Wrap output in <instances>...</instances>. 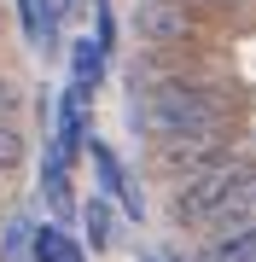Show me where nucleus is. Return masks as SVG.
Returning a JSON list of instances; mask_svg holds the SVG:
<instances>
[{
  "label": "nucleus",
  "instance_id": "1",
  "mask_svg": "<svg viewBox=\"0 0 256 262\" xmlns=\"http://www.w3.org/2000/svg\"><path fill=\"white\" fill-rule=\"evenodd\" d=\"M227 94L204 82H157L134 99V128H146L152 140H175V134L198 128H227Z\"/></svg>",
  "mask_w": 256,
  "mask_h": 262
},
{
  "label": "nucleus",
  "instance_id": "2",
  "mask_svg": "<svg viewBox=\"0 0 256 262\" xmlns=\"http://www.w3.org/2000/svg\"><path fill=\"white\" fill-rule=\"evenodd\" d=\"M245 158L239 151H216V158H204V163H192V169H180V187H175V215L180 222H204L210 210L227 198V187L239 175H245Z\"/></svg>",
  "mask_w": 256,
  "mask_h": 262
},
{
  "label": "nucleus",
  "instance_id": "3",
  "mask_svg": "<svg viewBox=\"0 0 256 262\" xmlns=\"http://www.w3.org/2000/svg\"><path fill=\"white\" fill-rule=\"evenodd\" d=\"M198 227H210V239H227V233H245V227H256V169H245V175L233 181L227 198H221V204L210 210Z\"/></svg>",
  "mask_w": 256,
  "mask_h": 262
},
{
  "label": "nucleus",
  "instance_id": "4",
  "mask_svg": "<svg viewBox=\"0 0 256 262\" xmlns=\"http://www.w3.org/2000/svg\"><path fill=\"white\" fill-rule=\"evenodd\" d=\"M163 151V163L175 169H192V163H204V158H216V151H227V128H198V134H175V140H157Z\"/></svg>",
  "mask_w": 256,
  "mask_h": 262
},
{
  "label": "nucleus",
  "instance_id": "5",
  "mask_svg": "<svg viewBox=\"0 0 256 262\" xmlns=\"http://www.w3.org/2000/svg\"><path fill=\"white\" fill-rule=\"evenodd\" d=\"M94 169H99V187L111 192L128 215H140V210H146V204H140V192L128 187V175H123V163H117V151H111V146H99V140H94Z\"/></svg>",
  "mask_w": 256,
  "mask_h": 262
},
{
  "label": "nucleus",
  "instance_id": "6",
  "mask_svg": "<svg viewBox=\"0 0 256 262\" xmlns=\"http://www.w3.org/2000/svg\"><path fill=\"white\" fill-rule=\"evenodd\" d=\"M82 105H87V94L76 82L64 88V99H58V158H76V146H82Z\"/></svg>",
  "mask_w": 256,
  "mask_h": 262
},
{
  "label": "nucleus",
  "instance_id": "7",
  "mask_svg": "<svg viewBox=\"0 0 256 262\" xmlns=\"http://www.w3.org/2000/svg\"><path fill=\"white\" fill-rule=\"evenodd\" d=\"M99 70H105V47H99V41H76V53H70V82H76L82 94H94Z\"/></svg>",
  "mask_w": 256,
  "mask_h": 262
},
{
  "label": "nucleus",
  "instance_id": "8",
  "mask_svg": "<svg viewBox=\"0 0 256 262\" xmlns=\"http://www.w3.org/2000/svg\"><path fill=\"white\" fill-rule=\"evenodd\" d=\"M204 262H256V227L227 233V239H210L204 245Z\"/></svg>",
  "mask_w": 256,
  "mask_h": 262
},
{
  "label": "nucleus",
  "instance_id": "9",
  "mask_svg": "<svg viewBox=\"0 0 256 262\" xmlns=\"http://www.w3.org/2000/svg\"><path fill=\"white\" fill-rule=\"evenodd\" d=\"M35 262H82V251L70 245V233L64 227H35Z\"/></svg>",
  "mask_w": 256,
  "mask_h": 262
},
{
  "label": "nucleus",
  "instance_id": "10",
  "mask_svg": "<svg viewBox=\"0 0 256 262\" xmlns=\"http://www.w3.org/2000/svg\"><path fill=\"white\" fill-rule=\"evenodd\" d=\"M82 222H87V239H94V251H105V245H111V210H105V198H94V204L82 210Z\"/></svg>",
  "mask_w": 256,
  "mask_h": 262
},
{
  "label": "nucleus",
  "instance_id": "11",
  "mask_svg": "<svg viewBox=\"0 0 256 262\" xmlns=\"http://www.w3.org/2000/svg\"><path fill=\"white\" fill-rule=\"evenodd\" d=\"M47 198H53V210H70V181H64V158H53V163H47Z\"/></svg>",
  "mask_w": 256,
  "mask_h": 262
},
{
  "label": "nucleus",
  "instance_id": "12",
  "mask_svg": "<svg viewBox=\"0 0 256 262\" xmlns=\"http://www.w3.org/2000/svg\"><path fill=\"white\" fill-rule=\"evenodd\" d=\"M18 158H24V134L12 128V122H0V169L18 163Z\"/></svg>",
  "mask_w": 256,
  "mask_h": 262
},
{
  "label": "nucleus",
  "instance_id": "13",
  "mask_svg": "<svg viewBox=\"0 0 256 262\" xmlns=\"http://www.w3.org/2000/svg\"><path fill=\"white\" fill-rule=\"evenodd\" d=\"M210 6H239V0H210Z\"/></svg>",
  "mask_w": 256,
  "mask_h": 262
},
{
  "label": "nucleus",
  "instance_id": "14",
  "mask_svg": "<svg viewBox=\"0 0 256 262\" xmlns=\"http://www.w3.org/2000/svg\"><path fill=\"white\" fill-rule=\"evenodd\" d=\"M146 262H163V256H146Z\"/></svg>",
  "mask_w": 256,
  "mask_h": 262
}]
</instances>
